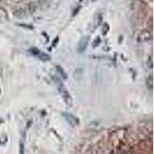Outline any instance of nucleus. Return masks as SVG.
I'll use <instances>...</instances> for the list:
<instances>
[{
  "mask_svg": "<svg viewBox=\"0 0 154 154\" xmlns=\"http://www.w3.org/2000/svg\"><path fill=\"white\" fill-rule=\"evenodd\" d=\"M58 88H59V91L61 93L63 100L66 102V103L67 105H71L72 104V98H71V96H70L69 93L67 91L66 89L63 86V84H60V86H58Z\"/></svg>",
  "mask_w": 154,
  "mask_h": 154,
  "instance_id": "f257e3e1",
  "label": "nucleus"
},
{
  "mask_svg": "<svg viewBox=\"0 0 154 154\" xmlns=\"http://www.w3.org/2000/svg\"><path fill=\"white\" fill-rule=\"evenodd\" d=\"M152 38V32L149 30H143L138 35L139 42H147V41L151 40Z\"/></svg>",
  "mask_w": 154,
  "mask_h": 154,
  "instance_id": "f03ea898",
  "label": "nucleus"
},
{
  "mask_svg": "<svg viewBox=\"0 0 154 154\" xmlns=\"http://www.w3.org/2000/svg\"><path fill=\"white\" fill-rule=\"evenodd\" d=\"M64 117H65L66 120L67 121V123L72 127H75L77 125H79V120L77 118H75L73 115L70 113H64Z\"/></svg>",
  "mask_w": 154,
  "mask_h": 154,
  "instance_id": "7ed1b4c3",
  "label": "nucleus"
},
{
  "mask_svg": "<svg viewBox=\"0 0 154 154\" xmlns=\"http://www.w3.org/2000/svg\"><path fill=\"white\" fill-rule=\"evenodd\" d=\"M89 36H85L83 38H81V40L79 41V45H78V48H77V50L79 53H82L84 52L85 49H86L88 46V43H89Z\"/></svg>",
  "mask_w": 154,
  "mask_h": 154,
  "instance_id": "20e7f679",
  "label": "nucleus"
},
{
  "mask_svg": "<svg viewBox=\"0 0 154 154\" xmlns=\"http://www.w3.org/2000/svg\"><path fill=\"white\" fill-rule=\"evenodd\" d=\"M32 53L35 55V56H38L41 60H43V61H48V60H50V57L47 54L42 53V52H40V51L37 49H32Z\"/></svg>",
  "mask_w": 154,
  "mask_h": 154,
  "instance_id": "39448f33",
  "label": "nucleus"
},
{
  "mask_svg": "<svg viewBox=\"0 0 154 154\" xmlns=\"http://www.w3.org/2000/svg\"><path fill=\"white\" fill-rule=\"evenodd\" d=\"M146 83H147V86H148V88L152 90V88H153V77H152V75H150L149 77H148Z\"/></svg>",
  "mask_w": 154,
  "mask_h": 154,
  "instance_id": "423d86ee",
  "label": "nucleus"
},
{
  "mask_svg": "<svg viewBox=\"0 0 154 154\" xmlns=\"http://www.w3.org/2000/svg\"><path fill=\"white\" fill-rule=\"evenodd\" d=\"M56 68H57V69H58V71H59V72H60V73L62 75V76H63V78H64V79H66V74L65 72H64V71H63V69L60 68V66H57V67H56Z\"/></svg>",
  "mask_w": 154,
  "mask_h": 154,
  "instance_id": "0eeeda50",
  "label": "nucleus"
},
{
  "mask_svg": "<svg viewBox=\"0 0 154 154\" xmlns=\"http://www.w3.org/2000/svg\"><path fill=\"white\" fill-rule=\"evenodd\" d=\"M24 152V146H23V144H20V154H23Z\"/></svg>",
  "mask_w": 154,
  "mask_h": 154,
  "instance_id": "6e6552de",
  "label": "nucleus"
},
{
  "mask_svg": "<svg viewBox=\"0 0 154 154\" xmlns=\"http://www.w3.org/2000/svg\"><path fill=\"white\" fill-rule=\"evenodd\" d=\"M149 66L152 68V56H150V58H149Z\"/></svg>",
  "mask_w": 154,
  "mask_h": 154,
  "instance_id": "1a4fd4ad",
  "label": "nucleus"
}]
</instances>
